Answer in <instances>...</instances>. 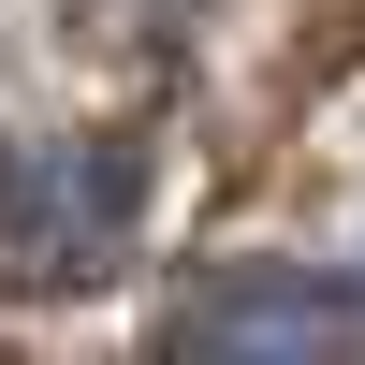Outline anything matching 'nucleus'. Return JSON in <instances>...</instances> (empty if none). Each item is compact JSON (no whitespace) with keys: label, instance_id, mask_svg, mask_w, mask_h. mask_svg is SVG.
<instances>
[{"label":"nucleus","instance_id":"f257e3e1","mask_svg":"<svg viewBox=\"0 0 365 365\" xmlns=\"http://www.w3.org/2000/svg\"><path fill=\"white\" fill-rule=\"evenodd\" d=\"M161 365H365V322L336 278H307V263H234V278H205L190 307H175Z\"/></svg>","mask_w":365,"mask_h":365},{"label":"nucleus","instance_id":"f03ea898","mask_svg":"<svg viewBox=\"0 0 365 365\" xmlns=\"http://www.w3.org/2000/svg\"><path fill=\"white\" fill-rule=\"evenodd\" d=\"M117 234H132V161H103V146L29 161L15 190H0V249H15L29 278H88Z\"/></svg>","mask_w":365,"mask_h":365}]
</instances>
